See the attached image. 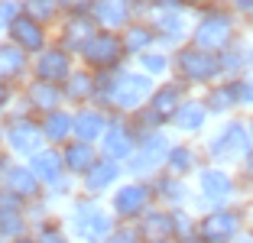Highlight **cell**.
<instances>
[{
  "label": "cell",
  "instance_id": "cell-20",
  "mask_svg": "<svg viewBox=\"0 0 253 243\" xmlns=\"http://www.w3.org/2000/svg\"><path fill=\"white\" fill-rule=\"evenodd\" d=\"M23 72V52L13 45H0V75L3 78H13Z\"/></svg>",
  "mask_w": 253,
  "mask_h": 243
},
{
  "label": "cell",
  "instance_id": "cell-37",
  "mask_svg": "<svg viewBox=\"0 0 253 243\" xmlns=\"http://www.w3.org/2000/svg\"><path fill=\"white\" fill-rule=\"evenodd\" d=\"M172 165L179 172H185L188 165H192V153H172Z\"/></svg>",
  "mask_w": 253,
  "mask_h": 243
},
{
  "label": "cell",
  "instance_id": "cell-36",
  "mask_svg": "<svg viewBox=\"0 0 253 243\" xmlns=\"http://www.w3.org/2000/svg\"><path fill=\"white\" fill-rule=\"evenodd\" d=\"M13 16H16V3L13 0H3V3H0V26L13 23Z\"/></svg>",
  "mask_w": 253,
  "mask_h": 243
},
{
  "label": "cell",
  "instance_id": "cell-42",
  "mask_svg": "<svg viewBox=\"0 0 253 243\" xmlns=\"http://www.w3.org/2000/svg\"><path fill=\"white\" fill-rule=\"evenodd\" d=\"M149 243H172V240H149Z\"/></svg>",
  "mask_w": 253,
  "mask_h": 243
},
{
  "label": "cell",
  "instance_id": "cell-12",
  "mask_svg": "<svg viewBox=\"0 0 253 243\" xmlns=\"http://www.w3.org/2000/svg\"><path fill=\"white\" fill-rule=\"evenodd\" d=\"M84 55H88L94 65H111V62L117 59V39H111V36L91 39V42L84 45Z\"/></svg>",
  "mask_w": 253,
  "mask_h": 243
},
{
  "label": "cell",
  "instance_id": "cell-43",
  "mask_svg": "<svg viewBox=\"0 0 253 243\" xmlns=\"http://www.w3.org/2000/svg\"><path fill=\"white\" fill-rule=\"evenodd\" d=\"M3 97H7V94H3V91H0V104H3Z\"/></svg>",
  "mask_w": 253,
  "mask_h": 243
},
{
  "label": "cell",
  "instance_id": "cell-32",
  "mask_svg": "<svg viewBox=\"0 0 253 243\" xmlns=\"http://www.w3.org/2000/svg\"><path fill=\"white\" fill-rule=\"evenodd\" d=\"M55 10V0H26V13L33 20H45V16H52Z\"/></svg>",
  "mask_w": 253,
  "mask_h": 243
},
{
  "label": "cell",
  "instance_id": "cell-19",
  "mask_svg": "<svg viewBox=\"0 0 253 243\" xmlns=\"http://www.w3.org/2000/svg\"><path fill=\"white\" fill-rule=\"evenodd\" d=\"M163 156H166V140H163V136H149L146 146H143V156L133 162V165H136V169H149V165H156Z\"/></svg>",
  "mask_w": 253,
  "mask_h": 243
},
{
  "label": "cell",
  "instance_id": "cell-27",
  "mask_svg": "<svg viewBox=\"0 0 253 243\" xmlns=\"http://www.w3.org/2000/svg\"><path fill=\"white\" fill-rule=\"evenodd\" d=\"M65 39H68V45H75V42H91V26L84 20H72L68 23V33H65Z\"/></svg>",
  "mask_w": 253,
  "mask_h": 243
},
{
  "label": "cell",
  "instance_id": "cell-30",
  "mask_svg": "<svg viewBox=\"0 0 253 243\" xmlns=\"http://www.w3.org/2000/svg\"><path fill=\"white\" fill-rule=\"evenodd\" d=\"M104 243H143V230L140 227H114V234Z\"/></svg>",
  "mask_w": 253,
  "mask_h": 243
},
{
  "label": "cell",
  "instance_id": "cell-24",
  "mask_svg": "<svg viewBox=\"0 0 253 243\" xmlns=\"http://www.w3.org/2000/svg\"><path fill=\"white\" fill-rule=\"evenodd\" d=\"M175 104H179V88H163L153 101V111H156V117H169L175 111Z\"/></svg>",
  "mask_w": 253,
  "mask_h": 243
},
{
  "label": "cell",
  "instance_id": "cell-35",
  "mask_svg": "<svg viewBox=\"0 0 253 243\" xmlns=\"http://www.w3.org/2000/svg\"><path fill=\"white\" fill-rule=\"evenodd\" d=\"M146 42H149V33L140 30V26H133V30L126 33V45H130V49H143Z\"/></svg>",
  "mask_w": 253,
  "mask_h": 243
},
{
  "label": "cell",
  "instance_id": "cell-3",
  "mask_svg": "<svg viewBox=\"0 0 253 243\" xmlns=\"http://www.w3.org/2000/svg\"><path fill=\"white\" fill-rule=\"evenodd\" d=\"M146 94H149V78H143V75H124V78H117L111 91L114 104H120V107H136Z\"/></svg>",
  "mask_w": 253,
  "mask_h": 243
},
{
  "label": "cell",
  "instance_id": "cell-10",
  "mask_svg": "<svg viewBox=\"0 0 253 243\" xmlns=\"http://www.w3.org/2000/svg\"><path fill=\"white\" fill-rule=\"evenodd\" d=\"M201 192L208 195L211 201H227V195H231V178L224 175V172H217V169H211V172H205L201 175Z\"/></svg>",
  "mask_w": 253,
  "mask_h": 243
},
{
  "label": "cell",
  "instance_id": "cell-6",
  "mask_svg": "<svg viewBox=\"0 0 253 243\" xmlns=\"http://www.w3.org/2000/svg\"><path fill=\"white\" fill-rule=\"evenodd\" d=\"M179 68L188 75V78H195V81H205V78H211V75H217V62L211 59L208 52H201V49L182 52L179 55Z\"/></svg>",
  "mask_w": 253,
  "mask_h": 243
},
{
  "label": "cell",
  "instance_id": "cell-1",
  "mask_svg": "<svg viewBox=\"0 0 253 243\" xmlns=\"http://www.w3.org/2000/svg\"><path fill=\"white\" fill-rule=\"evenodd\" d=\"M72 227L82 243H104L114 234L111 214L101 204H94V201H78L72 207Z\"/></svg>",
  "mask_w": 253,
  "mask_h": 243
},
{
  "label": "cell",
  "instance_id": "cell-8",
  "mask_svg": "<svg viewBox=\"0 0 253 243\" xmlns=\"http://www.w3.org/2000/svg\"><path fill=\"white\" fill-rule=\"evenodd\" d=\"M23 227L26 221L20 214V204L13 198H0V237H23Z\"/></svg>",
  "mask_w": 253,
  "mask_h": 243
},
{
  "label": "cell",
  "instance_id": "cell-15",
  "mask_svg": "<svg viewBox=\"0 0 253 243\" xmlns=\"http://www.w3.org/2000/svg\"><path fill=\"white\" fill-rule=\"evenodd\" d=\"M36 172H23V169H13L10 172L7 178H3V182H7V188L13 195H20V198H33V195H36V188H39V182H36Z\"/></svg>",
  "mask_w": 253,
  "mask_h": 243
},
{
  "label": "cell",
  "instance_id": "cell-11",
  "mask_svg": "<svg viewBox=\"0 0 253 243\" xmlns=\"http://www.w3.org/2000/svg\"><path fill=\"white\" fill-rule=\"evenodd\" d=\"M39 75H42L45 81L65 78V75H68V55H65L62 49L45 52V55H42V62H39Z\"/></svg>",
  "mask_w": 253,
  "mask_h": 243
},
{
  "label": "cell",
  "instance_id": "cell-25",
  "mask_svg": "<svg viewBox=\"0 0 253 243\" xmlns=\"http://www.w3.org/2000/svg\"><path fill=\"white\" fill-rule=\"evenodd\" d=\"M156 195L163 201H172V204H179V201H185V185L175 182V178H163V182L156 185Z\"/></svg>",
  "mask_w": 253,
  "mask_h": 243
},
{
  "label": "cell",
  "instance_id": "cell-7",
  "mask_svg": "<svg viewBox=\"0 0 253 243\" xmlns=\"http://www.w3.org/2000/svg\"><path fill=\"white\" fill-rule=\"evenodd\" d=\"M247 149H250V140H247V130L240 123L227 126L224 136L214 143V156H217V159H240Z\"/></svg>",
  "mask_w": 253,
  "mask_h": 243
},
{
  "label": "cell",
  "instance_id": "cell-44",
  "mask_svg": "<svg viewBox=\"0 0 253 243\" xmlns=\"http://www.w3.org/2000/svg\"><path fill=\"white\" fill-rule=\"evenodd\" d=\"M240 3H244V7H247V3H253V0H240Z\"/></svg>",
  "mask_w": 253,
  "mask_h": 243
},
{
  "label": "cell",
  "instance_id": "cell-26",
  "mask_svg": "<svg viewBox=\"0 0 253 243\" xmlns=\"http://www.w3.org/2000/svg\"><path fill=\"white\" fill-rule=\"evenodd\" d=\"M91 159H94V156H91L88 146H72V149H68V156H65L68 169H75V172H84L91 165Z\"/></svg>",
  "mask_w": 253,
  "mask_h": 243
},
{
  "label": "cell",
  "instance_id": "cell-41",
  "mask_svg": "<svg viewBox=\"0 0 253 243\" xmlns=\"http://www.w3.org/2000/svg\"><path fill=\"white\" fill-rule=\"evenodd\" d=\"M10 243H36V240H30V237H13Z\"/></svg>",
  "mask_w": 253,
  "mask_h": 243
},
{
  "label": "cell",
  "instance_id": "cell-29",
  "mask_svg": "<svg viewBox=\"0 0 253 243\" xmlns=\"http://www.w3.org/2000/svg\"><path fill=\"white\" fill-rule=\"evenodd\" d=\"M30 97L36 104H42V107H52V104L59 101L55 88H52V84H45V81H42V84H33V88H30Z\"/></svg>",
  "mask_w": 253,
  "mask_h": 243
},
{
  "label": "cell",
  "instance_id": "cell-23",
  "mask_svg": "<svg viewBox=\"0 0 253 243\" xmlns=\"http://www.w3.org/2000/svg\"><path fill=\"white\" fill-rule=\"evenodd\" d=\"M175 120H179L182 130H198L201 120H205V107H201V104H185V107L175 114Z\"/></svg>",
  "mask_w": 253,
  "mask_h": 243
},
{
  "label": "cell",
  "instance_id": "cell-2",
  "mask_svg": "<svg viewBox=\"0 0 253 243\" xmlns=\"http://www.w3.org/2000/svg\"><path fill=\"white\" fill-rule=\"evenodd\" d=\"M240 234V217L234 211H214L198 224L201 243H231Z\"/></svg>",
  "mask_w": 253,
  "mask_h": 243
},
{
  "label": "cell",
  "instance_id": "cell-16",
  "mask_svg": "<svg viewBox=\"0 0 253 243\" xmlns=\"http://www.w3.org/2000/svg\"><path fill=\"white\" fill-rule=\"evenodd\" d=\"M13 39L26 49H39L42 45V30H39V23L33 20H13Z\"/></svg>",
  "mask_w": 253,
  "mask_h": 243
},
{
  "label": "cell",
  "instance_id": "cell-38",
  "mask_svg": "<svg viewBox=\"0 0 253 243\" xmlns=\"http://www.w3.org/2000/svg\"><path fill=\"white\" fill-rule=\"evenodd\" d=\"M143 65H146L149 68V72H163V68H166V59H163V55H146V59H143Z\"/></svg>",
  "mask_w": 253,
  "mask_h": 243
},
{
  "label": "cell",
  "instance_id": "cell-18",
  "mask_svg": "<svg viewBox=\"0 0 253 243\" xmlns=\"http://www.w3.org/2000/svg\"><path fill=\"white\" fill-rule=\"evenodd\" d=\"M104 149H107V156H114V159L130 156V149H133L130 133H126L124 126H111V130H107V136H104Z\"/></svg>",
  "mask_w": 253,
  "mask_h": 243
},
{
  "label": "cell",
  "instance_id": "cell-13",
  "mask_svg": "<svg viewBox=\"0 0 253 243\" xmlns=\"http://www.w3.org/2000/svg\"><path fill=\"white\" fill-rule=\"evenodd\" d=\"M143 234H146L149 240H169V237H175V221H172V214H146Z\"/></svg>",
  "mask_w": 253,
  "mask_h": 243
},
{
  "label": "cell",
  "instance_id": "cell-34",
  "mask_svg": "<svg viewBox=\"0 0 253 243\" xmlns=\"http://www.w3.org/2000/svg\"><path fill=\"white\" fill-rule=\"evenodd\" d=\"M36 243H68V237L62 234L59 227H52V224H45L42 230H39V237H36Z\"/></svg>",
  "mask_w": 253,
  "mask_h": 243
},
{
  "label": "cell",
  "instance_id": "cell-40",
  "mask_svg": "<svg viewBox=\"0 0 253 243\" xmlns=\"http://www.w3.org/2000/svg\"><path fill=\"white\" fill-rule=\"evenodd\" d=\"M231 243H253V234H237Z\"/></svg>",
  "mask_w": 253,
  "mask_h": 243
},
{
  "label": "cell",
  "instance_id": "cell-45",
  "mask_svg": "<svg viewBox=\"0 0 253 243\" xmlns=\"http://www.w3.org/2000/svg\"><path fill=\"white\" fill-rule=\"evenodd\" d=\"M0 243H3V240H0Z\"/></svg>",
  "mask_w": 253,
  "mask_h": 243
},
{
  "label": "cell",
  "instance_id": "cell-4",
  "mask_svg": "<svg viewBox=\"0 0 253 243\" xmlns=\"http://www.w3.org/2000/svg\"><path fill=\"white\" fill-rule=\"evenodd\" d=\"M146 204H149V192L143 185H126V188L117 192V198H114V211L120 217H136V214L146 211Z\"/></svg>",
  "mask_w": 253,
  "mask_h": 243
},
{
  "label": "cell",
  "instance_id": "cell-39",
  "mask_svg": "<svg viewBox=\"0 0 253 243\" xmlns=\"http://www.w3.org/2000/svg\"><path fill=\"white\" fill-rule=\"evenodd\" d=\"M240 94H244L247 104H253V78H247L244 84H240Z\"/></svg>",
  "mask_w": 253,
  "mask_h": 243
},
{
  "label": "cell",
  "instance_id": "cell-17",
  "mask_svg": "<svg viewBox=\"0 0 253 243\" xmlns=\"http://www.w3.org/2000/svg\"><path fill=\"white\" fill-rule=\"evenodd\" d=\"M94 13H97V20L107 23V26H120V23L126 20V0H97Z\"/></svg>",
  "mask_w": 253,
  "mask_h": 243
},
{
  "label": "cell",
  "instance_id": "cell-33",
  "mask_svg": "<svg viewBox=\"0 0 253 243\" xmlns=\"http://www.w3.org/2000/svg\"><path fill=\"white\" fill-rule=\"evenodd\" d=\"M231 104H234V88H221V91H214V94H211L208 111H227Z\"/></svg>",
  "mask_w": 253,
  "mask_h": 243
},
{
  "label": "cell",
  "instance_id": "cell-14",
  "mask_svg": "<svg viewBox=\"0 0 253 243\" xmlns=\"http://www.w3.org/2000/svg\"><path fill=\"white\" fill-rule=\"evenodd\" d=\"M33 172H36L42 182L55 185V188H65L62 178H59V156H55V153H39L36 159H33Z\"/></svg>",
  "mask_w": 253,
  "mask_h": 243
},
{
  "label": "cell",
  "instance_id": "cell-28",
  "mask_svg": "<svg viewBox=\"0 0 253 243\" xmlns=\"http://www.w3.org/2000/svg\"><path fill=\"white\" fill-rule=\"evenodd\" d=\"M72 120L65 117V114H52V117L45 120V133H49V136H52V140H62V136H65L68 130H72Z\"/></svg>",
  "mask_w": 253,
  "mask_h": 243
},
{
  "label": "cell",
  "instance_id": "cell-9",
  "mask_svg": "<svg viewBox=\"0 0 253 243\" xmlns=\"http://www.w3.org/2000/svg\"><path fill=\"white\" fill-rule=\"evenodd\" d=\"M39 143H42V136H39V130L33 123H16L13 130H10V146H13L16 153H36Z\"/></svg>",
  "mask_w": 253,
  "mask_h": 243
},
{
  "label": "cell",
  "instance_id": "cell-31",
  "mask_svg": "<svg viewBox=\"0 0 253 243\" xmlns=\"http://www.w3.org/2000/svg\"><path fill=\"white\" fill-rule=\"evenodd\" d=\"M156 26L163 33H169V36H182L185 20H182V16H175V13H163V16H156Z\"/></svg>",
  "mask_w": 253,
  "mask_h": 243
},
{
  "label": "cell",
  "instance_id": "cell-5",
  "mask_svg": "<svg viewBox=\"0 0 253 243\" xmlns=\"http://www.w3.org/2000/svg\"><path fill=\"white\" fill-rule=\"evenodd\" d=\"M195 39H198V45H205V49H221V45H227V39H231V20H227V16H211V20H205L198 26Z\"/></svg>",
  "mask_w": 253,
  "mask_h": 243
},
{
  "label": "cell",
  "instance_id": "cell-22",
  "mask_svg": "<svg viewBox=\"0 0 253 243\" xmlns=\"http://www.w3.org/2000/svg\"><path fill=\"white\" fill-rule=\"evenodd\" d=\"M114 178H117V165H114V162H104V165H97L88 175V188L91 192H101V188L114 185Z\"/></svg>",
  "mask_w": 253,
  "mask_h": 243
},
{
  "label": "cell",
  "instance_id": "cell-21",
  "mask_svg": "<svg viewBox=\"0 0 253 243\" xmlns=\"http://www.w3.org/2000/svg\"><path fill=\"white\" fill-rule=\"evenodd\" d=\"M75 130H78L82 140H94L97 133H104V120H101V114H78Z\"/></svg>",
  "mask_w": 253,
  "mask_h": 243
}]
</instances>
